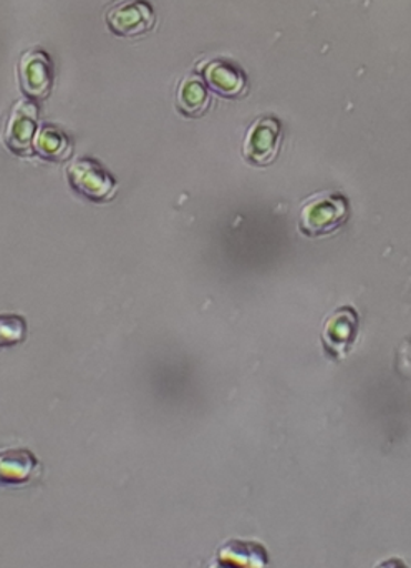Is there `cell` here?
<instances>
[{"mask_svg": "<svg viewBox=\"0 0 411 568\" xmlns=\"http://www.w3.org/2000/svg\"><path fill=\"white\" fill-rule=\"evenodd\" d=\"M176 106L183 115L198 119L205 115L210 106V95L205 82L199 77H186L176 92Z\"/></svg>", "mask_w": 411, "mask_h": 568, "instance_id": "8fae6325", "label": "cell"}, {"mask_svg": "<svg viewBox=\"0 0 411 568\" xmlns=\"http://www.w3.org/2000/svg\"><path fill=\"white\" fill-rule=\"evenodd\" d=\"M20 85L32 99H43L52 89V63L43 50L27 52L19 65Z\"/></svg>", "mask_w": 411, "mask_h": 568, "instance_id": "8992f818", "label": "cell"}, {"mask_svg": "<svg viewBox=\"0 0 411 568\" xmlns=\"http://www.w3.org/2000/svg\"><path fill=\"white\" fill-rule=\"evenodd\" d=\"M349 200L346 196L319 192L302 203L299 229L307 236L330 235L349 220Z\"/></svg>", "mask_w": 411, "mask_h": 568, "instance_id": "6da1fadb", "label": "cell"}, {"mask_svg": "<svg viewBox=\"0 0 411 568\" xmlns=\"http://www.w3.org/2000/svg\"><path fill=\"white\" fill-rule=\"evenodd\" d=\"M66 173L72 189L92 202H106L115 195V180L95 160H75Z\"/></svg>", "mask_w": 411, "mask_h": 568, "instance_id": "277c9868", "label": "cell"}, {"mask_svg": "<svg viewBox=\"0 0 411 568\" xmlns=\"http://www.w3.org/2000/svg\"><path fill=\"white\" fill-rule=\"evenodd\" d=\"M209 568H223V567L217 566V564H214V566H210Z\"/></svg>", "mask_w": 411, "mask_h": 568, "instance_id": "5bb4252c", "label": "cell"}, {"mask_svg": "<svg viewBox=\"0 0 411 568\" xmlns=\"http://www.w3.org/2000/svg\"><path fill=\"white\" fill-rule=\"evenodd\" d=\"M216 564L223 568H267L269 552L263 544L230 539L217 549Z\"/></svg>", "mask_w": 411, "mask_h": 568, "instance_id": "52a82bcc", "label": "cell"}, {"mask_svg": "<svg viewBox=\"0 0 411 568\" xmlns=\"http://www.w3.org/2000/svg\"><path fill=\"white\" fill-rule=\"evenodd\" d=\"M37 106L29 100H20L13 106L6 129V145L19 155L32 152L37 129Z\"/></svg>", "mask_w": 411, "mask_h": 568, "instance_id": "5b68a950", "label": "cell"}, {"mask_svg": "<svg viewBox=\"0 0 411 568\" xmlns=\"http://www.w3.org/2000/svg\"><path fill=\"white\" fill-rule=\"evenodd\" d=\"M205 80L210 90L224 99H237L244 95L247 90L246 75L243 70L236 65L224 62V60H214L205 67Z\"/></svg>", "mask_w": 411, "mask_h": 568, "instance_id": "ba28073f", "label": "cell"}, {"mask_svg": "<svg viewBox=\"0 0 411 568\" xmlns=\"http://www.w3.org/2000/svg\"><path fill=\"white\" fill-rule=\"evenodd\" d=\"M40 463L29 449H7L2 453V483L6 486H22L39 473Z\"/></svg>", "mask_w": 411, "mask_h": 568, "instance_id": "30bf717a", "label": "cell"}, {"mask_svg": "<svg viewBox=\"0 0 411 568\" xmlns=\"http://www.w3.org/2000/svg\"><path fill=\"white\" fill-rule=\"evenodd\" d=\"M282 126L274 116H263L250 125L244 140L243 153L247 162L267 166L279 155Z\"/></svg>", "mask_w": 411, "mask_h": 568, "instance_id": "3957f363", "label": "cell"}, {"mask_svg": "<svg viewBox=\"0 0 411 568\" xmlns=\"http://www.w3.org/2000/svg\"><path fill=\"white\" fill-rule=\"evenodd\" d=\"M33 150L42 159L60 162L70 155V142L65 133L52 125L42 126L33 140Z\"/></svg>", "mask_w": 411, "mask_h": 568, "instance_id": "7c38bea8", "label": "cell"}, {"mask_svg": "<svg viewBox=\"0 0 411 568\" xmlns=\"http://www.w3.org/2000/svg\"><path fill=\"white\" fill-rule=\"evenodd\" d=\"M105 22L113 36L135 39L155 29L156 16L146 0H120L106 10Z\"/></svg>", "mask_w": 411, "mask_h": 568, "instance_id": "7a4b0ae2", "label": "cell"}, {"mask_svg": "<svg viewBox=\"0 0 411 568\" xmlns=\"http://www.w3.org/2000/svg\"><path fill=\"white\" fill-rule=\"evenodd\" d=\"M377 568H409L403 560L400 559H389L386 562L380 564Z\"/></svg>", "mask_w": 411, "mask_h": 568, "instance_id": "4fadbf2b", "label": "cell"}, {"mask_svg": "<svg viewBox=\"0 0 411 568\" xmlns=\"http://www.w3.org/2000/svg\"><path fill=\"white\" fill-rule=\"evenodd\" d=\"M357 313L352 307L337 311L323 327V343L332 353H346L350 341L356 339Z\"/></svg>", "mask_w": 411, "mask_h": 568, "instance_id": "9c48e42d", "label": "cell"}]
</instances>
